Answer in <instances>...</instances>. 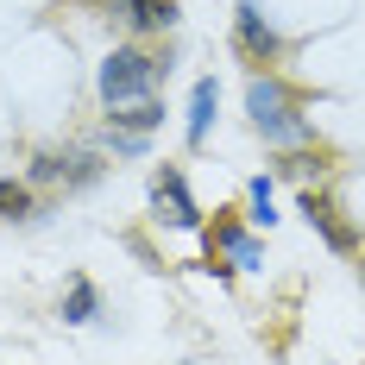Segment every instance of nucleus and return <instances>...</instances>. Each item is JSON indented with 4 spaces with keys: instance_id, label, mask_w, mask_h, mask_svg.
I'll return each mask as SVG.
<instances>
[{
    "instance_id": "obj_6",
    "label": "nucleus",
    "mask_w": 365,
    "mask_h": 365,
    "mask_svg": "<svg viewBox=\"0 0 365 365\" xmlns=\"http://www.w3.org/2000/svg\"><path fill=\"white\" fill-rule=\"evenodd\" d=\"M302 215H309V227H315V233L328 240L334 252H359V233H353V227L340 220V208H334L328 195H315V189H302Z\"/></svg>"
},
{
    "instance_id": "obj_3",
    "label": "nucleus",
    "mask_w": 365,
    "mask_h": 365,
    "mask_svg": "<svg viewBox=\"0 0 365 365\" xmlns=\"http://www.w3.org/2000/svg\"><path fill=\"white\" fill-rule=\"evenodd\" d=\"M233 44H240L252 63H277V57H284V32L258 13V0H240V6H233Z\"/></svg>"
},
{
    "instance_id": "obj_7",
    "label": "nucleus",
    "mask_w": 365,
    "mask_h": 365,
    "mask_svg": "<svg viewBox=\"0 0 365 365\" xmlns=\"http://www.w3.org/2000/svg\"><path fill=\"white\" fill-rule=\"evenodd\" d=\"M227 258V264H240V271H258V240L252 233H246V227H240V220H215V233H208V258Z\"/></svg>"
},
{
    "instance_id": "obj_9",
    "label": "nucleus",
    "mask_w": 365,
    "mask_h": 365,
    "mask_svg": "<svg viewBox=\"0 0 365 365\" xmlns=\"http://www.w3.org/2000/svg\"><path fill=\"white\" fill-rule=\"evenodd\" d=\"M215 113H220V82H215V76H202V82H195V95H189V145H202V139H208Z\"/></svg>"
},
{
    "instance_id": "obj_10",
    "label": "nucleus",
    "mask_w": 365,
    "mask_h": 365,
    "mask_svg": "<svg viewBox=\"0 0 365 365\" xmlns=\"http://www.w3.org/2000/svg\"><path fill=\"white\" fill-rule=\"evenodd\" d=\"M95 315H101V290H95L88 277H76L70 290H63V322L82 328V322H95Z\"/></svg>"
},
{
    "instance_id": "obj_8",
    "label": "nucleus",
    "mask_w": 365,
    "mask_h": 365,
    "mask_svg": "<svg viewBox=\"0 0 365 365\" xmlns=\"http://www.w3.org/2000/svg\"><path fill=\"white\" fill-rule=\"evenodd\" d=\"M126 32H170L177 26V0H113Z\"/></svg>"
},
{
    "instance_id": "obj_2",
    "label": "nucleus",
    "mask_w": 365,
    "mask_h": 365,
    "mask_svg": "<svg viewBox=\"0 0 365 365\" xmlns=\"http://www.w3.org/2000/svg\"><path fill=\"white\" fill-rule=\"evenodd\" d=\"M164 70H170V63H164L158 51H145V44H113L108 57H101V70H95V88H101L108 108H126V101L158 95Z\"/></svg>"
},
{
    "instance_id": "obj_1",
    "label": "nucleus",
    "mask_w": 365,
    "mask_h": 365,
    "mask_svg": "<svg viewBox=\"0 0 365 365\" xmlns=\"http://www.w3.org/2000/svg\"><path fill=\"white\" fill-rule=\"evenodd\" d=\"M246 113H252L258 139H271V145H309V120L296 113V88L277 70H258L246 82Z\"/></svg>"
},
{
    "instance_id": "obj_11",
    "label": "nucleus",
    "mask_w": 365,
    "mask_h": 365,
    "mask_svg": "<svg viewBox=\"0 0 365 365\" xmlns=\"http://www.w3.org/2000/svg\"><path fill=\"white\" fill-rule=\"evenodd\" d=\"M0 220H32V182L0 177Z\"/></svg>"
},
{
    "instance_id": "obj_5",
    "label": "nucleus",
    "mask_w": 365,
    "mask_h": 365,
    "mask_svg": "<svg viewBox=\"0 0 365 365\" xmlns=\"http://www.w3.org/2000/svg\"><path fill=\"white\" fill-rule=\"evenodd\" d=\"M164 126V101L145 95V101H126V108H108V139H151Z\"/></svg>"
},
{
    "instance_id": "obj_14",
    "label": "nucleus",
    "mask_w": 365,
    "mask_h": 365,
    "mask_svg": "<svg viewBox=\"0 0 365 365\" xmlns=\"http://www.w3.org/2000/svg\"><path fill=\"white\" fill-rule=\"evenodd\" d=\"M359 277H365V264H359Z\"/></svg>"
},
{
    "instance_id": "obj_13",
    "label": "nucleus",
    "mask_w": 365,
    "mask_h": 365,
    "mask_svg": "<svg viewBox=\"0 0 365 365\" xmlns=\"http://www.w3.org/2000/svg\"><path fill=\"white\" fill-rule=\"evenodd\" d=\"M277 170H284V177H296V182H309V177H322V170H328V158H315V151H296V158H284Z\"/></svg>"
},
{
    "instance_id": "obj_12",
    "label": "nucleus",
    "mask_w": 365,
    "mask_h": 365,
    "mask_svg": "<svg viewBox=\"0 0 365 365\" xmlns=\"http://www.w3.org/2000/svg\"><path fill=\"white\" fill-rule=\"evenodd\" d=\"M246 202H252V227H271V220H277V202H271V177H252L246 182Z\"/></svg>"
},
{
    "instance_id": "obj_4",
    "label": "nucleus",
    "mask_w": 365,
    "mask_h": 365,
    "mask_svg": "<svg viewBox=\"0 0 365 365\" xmlns=\"http://www.w3.org/2000/svg\"><path fill=\"white\" fill-rule=\"evenodd\" d=\"M151 208L164 227H202V208H195V195H189V177H182L177 164H164L158 177H151Z\"/></svg>"
}]
</instances>
